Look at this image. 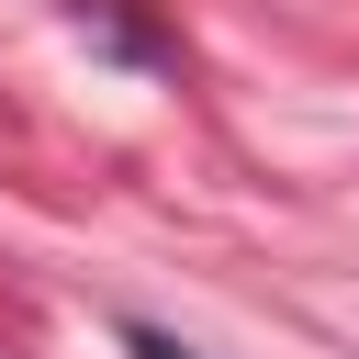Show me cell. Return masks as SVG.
Wrapping results in <instances>:
<instances>
[{
  "label": "cell",
  "mask_w": 359,
  "mask_h": 359,
  "mask_svg": "<svg viewBox=\"0 0 359 359\" xmlns=\"http://www.w3.org/2000/svg\"><path fill=\"white\" fill-rule=\"evenodd\" d=\"M135 359H180V348H168V337H135Z\"/></svg>",
  "instance_id": "cell-1"
}]
</instances>
